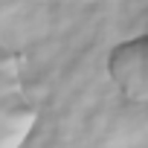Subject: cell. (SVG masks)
Returning a JSON list of instances; mask_svg holds the SVG:
<instances>
[{
    "instance_id": "1",
    "label": "cell",
    "mask_w": 148,
    "mask_h": 148,
    "mask_svg": "<svg viewBox=\"0 0 148 148\" xmlns=\"http://www.w3.org/2000/svg\"><path fill=\"white\" fill-rule=\"evenodd\" d=\"M35 125V108L23 96L18 55L0 61V148H21Z\"/></svg>"
},
{
    "instance_id": "2",
    "label": "cell",
    "mask_w": 148,
    "mask_h": 148,
    "mask_svg": "<svg viewBox=\"0 0 148 148\" xmlns=\"http://www.w3.org/2000/svg\"><path fill=\"white\" fill-rule=\"evenodd\" d=\"M108 76L125 99L148 105V35L122 41L110 49Z\"/></svg>"
}]
</instances>
